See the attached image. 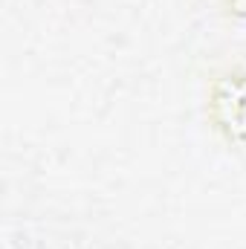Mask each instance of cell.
Instances as JSON below:
<instances>
[{
    "mask_svg": "<svg viewBox=\"0 0 246 249\" xmlns=\"http://www.w3.org/2000/svg\"><path fill=\"white\" fill-rule=\"evenodd\" d=\"M214 122L229 139H246V75H226L214 87Z\"/></svg>",
    "mask_w": 246,
    "mask_h": 249,
    "instance_id": "obj_1",
    "label": "cell"
}]
</instances>
